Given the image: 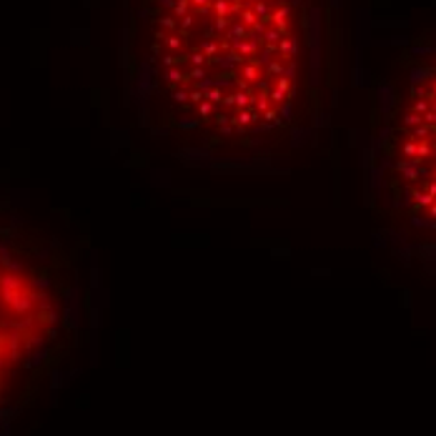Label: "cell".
<instances>
[{
  "mask_svg": "<svg viewBox=\"0 0 436 436\" xmlns=\"http://www.w3.org/2000/svg\"><path fill=\"white\" fill-rule=\"evenodd\" d=\"M158 65L178 121L221 145H251L288 121L298 76L294 0H163Z\"/></svg>",
  "mask_w": 436,
  "mask_h": 436,
  "instance_id": "cell-1",
  "label": "cell"
},
{
  "mask_svg": "<svg viewBox=\"0 0 436 436\" xmlns=\"http://www.w3.org/2000/svg\"><path fill=\"white\" fill-rule=\"evenodd\" d=\"M58 324L55 296L40 273L0 243V404Z\"/></svg>",
  "mask_w": 436,
  "mask_h": 436,
  "instance_id": "cell-2",
  "label": "cell"
}]
</instances>
